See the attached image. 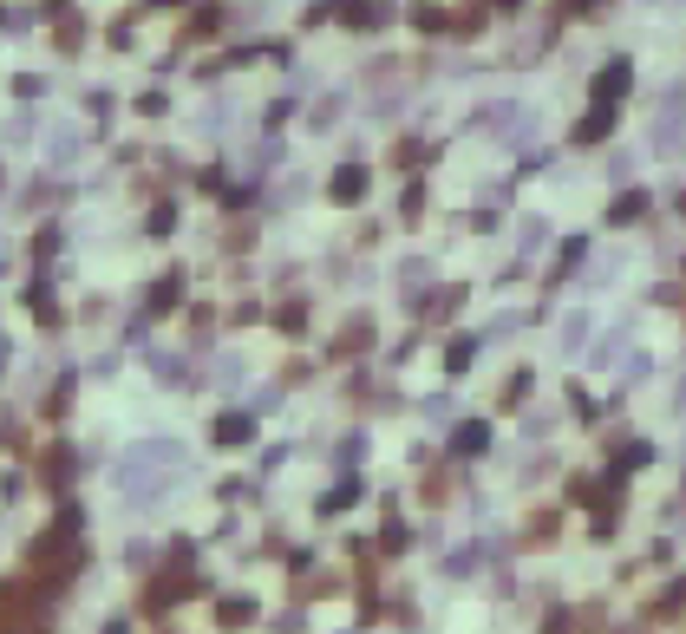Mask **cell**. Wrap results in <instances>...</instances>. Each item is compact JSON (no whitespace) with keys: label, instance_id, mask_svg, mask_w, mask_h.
<instances>
[{"label":"cell","instance_id":"obj_5","mask_svg":"<svg viewBox=\"0 0 686 634\" xmlns=\"http://www.w3.org/2000/svg\"><path fill=\"white\" fill-rule=\"evenodd\" d=\"M484 445H491V432H484V425H464L458 432V452H484Z\"/></svg>","mask_w":686,"mask_h":634},{"label":"cell","instance_id":"obj_1","mask_svg":"<svg viewBox=\"0 0 686 634\" xmlns=\"http://www.w3.org/2000/svg\"><path fill=\"white\" fill-rule=\"evenodd\" d=\"M216 439L223 445H248L255 439V419H248V412H223V419H216Z\"/></svg>","mask_w":686,"mask_h":634},{"label":"cell","instance_id":"obj_3","mask_svg":"<svg viewBox=\"0 0 686 634\" xmlns=\"http://www.w3.org/2000/svg\"><path fill=\"white\" fill-rule=\"evenodd\" d=\"M177 294H183V281H177V275H171V281H157V288H150V314L177 308Z\"/></svg>","mask_w":686,"mask_h":634},{"label":"cell","instance_id":"obj_6","mask_svg":"<svg viewBox=\"0 0 686 634\" xmlns=\"http://www.w3.org/2000/svg\"><path fill=\"white\" fill-rule=\"evenodd\" d=\"M641 210H647V203H641V196H634V190H628V196H621V203H614V223H634V216H641Z\"/></svg>","mask_w":686,"mask_h":634},{"label":"cell","instance_id":"obj_2","mask_svg":"<svg viewBox=\"0 0 686 634\" xmlns=\"http://www.w3.org/2000/svg\"><path fill=\"white\" fill-rule=\"evenodd\" d=\"M621 92H628V65H608L601 86H595V98H621Z\"/></svg>","mask_w":686,"mask_h":634},{"label":"cell","instance_id":"obj_4","mask_svg":"<svg viewBox=\"0 0 686 634\" xmlns=\"http://www.w3.org/2000/svg\"><path fill=\"white\" fill-rule=\"evenodd\" d=\"M366 190V171H340L333 177V196H360Z\"/></svg>","mask_w":686,"mask_h":634}]
</instances>
